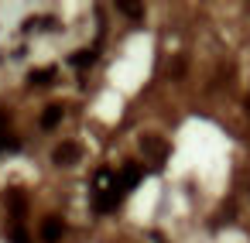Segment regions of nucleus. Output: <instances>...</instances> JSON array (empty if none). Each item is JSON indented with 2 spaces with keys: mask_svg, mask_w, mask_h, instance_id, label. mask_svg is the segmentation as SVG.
I'll return each mask as SVG.
<instances>
[{
  "mask_svg": "<svg viewBox=\"0 0 250 243\" xmlns=\"http://www.w3.org/2000/svg\"><path fill=\"white\" fill-rule=\"evenodd\" d=\"M7 236H11V243H31V236H28V229H24V226H11V229H7Z\"/></svg>",
  "mask_w": 250,
  "mask_h": 243,
  "instance_id": "obj_11",
  "label": "nucleus"
},
{
  "mask_svg": "<svg viewBox=\"0 0 250 243\" xmlns=\"http://www.w3.org/2000/svg\"><path fill=\"white\" fill-rule=\"evenodd\" d=\"M7 205H11V216H14V219H18V216H24V195L7 192Z\"/></svg>",
  "mask_w": 250,
  "mask_h": 243,
  "instance_id": "obj_10",
  "label": "nucleus"
},
{
  "mask_svg": "<svg viewBox=\"0 0 250 243\" xmlns=\"http://www.w3.org/2000/svg\"><path fill=\"white\" fill-rule=\"evenodd\" d=\"M247 110H250V100H247Z\"/></svg>",
  "mask_w": 250,
  "mask_h": 243,
  "instance_id": "obj_13",
  "label": "nucleus"
},
{
  "mask_svg": "<svg viewBox=\"0 0 250 243\" xmlns=\"http://www.w3.org/2000/svg\"><path fill=\"white\" fill-rule=\"evenodd\" d=\"M62 233H65V223L59 216H48L42 223V243H62Z\"/></svg>",
  "mask_w": 250,
  "mask_h": 243,
  "instance_id": "obj_4",
  "label": "nucleus"
},
{
  "mask_svg": "<svg viewBox=\"0 0 250 243\" xmlns=\"http://www.w3.org/2000/svg\"><path fill=\"white\" fill-rule=\"evenodd\" d=\"M52 158H55V164H59V168H69V164H76V161L83 158V147H79L76 141H65V144H59V147H55V154H52Z\"/></svg>",
  "mask_w": 250,
  "mask_h": 243,
  "instance_id": "obj_2",
  "label": "nucleus"
},
{
  "mask_svg": "<svg viewBox=\"0 0 250 243\" xmlns=\"http://www.w3.org/2000/svg\"><path fill=\"white\" fill-rule=\"evenodd\" d=\"M14 151H21V137L4 130V134H0V154H14Z\"/></svg>",
  "mask_w": 250,
  "mask_h": 243,
  "instance_id": "obj_7",
  "label": "nucleus"
},
{
  "mask_svg": "<svg viewBox=\"0 0 250 243\" xmlns=\"http://www.w3.org/2000/svg\"><path fill=\"white\" fill-rule=\"evenodd\" d=\"M141 147H144V151H147V154H151V158H154L158 164H161V161L168 158V144H165V141H154V137H144V141H141Z\"/></svg>",
  "mask_w": 250,
  "mask_h": 243,
  "instance_id": "obj_5",
  "label": "nucleus"
},
{
  "mask_svg": "<svg viewBox=\"0 0 250 243\" xmlns=\"http://www.w3.org/2000/svg\"><path fill=\"white\" fill-rule=\"evenodd\" d=\"M59 123H62V106H59V103H52V106L42 113L38 127H42V130H52V127H59Z\"/></svg>",
  "mask_w": 250,
  "mask_h": 243,
  "instance_id": "obj_6",
  "label": "nucleus"
},
{
  "mask_svg": "<svg viewBox=\"0 0 250 243\" xmlns=\"http://www.w3.org/2000/svg\"><path fill=\"white\" fill-rule=\"evenodd\" d=\"M117 7H120L124 14H130V18H141V14H144V7H141V4H117Z\"/></svg>",
  "mask_w": 250,
  "mask_h": 243,
  "instance_id": "obj_12",
  "label": "nucleus"
},
{
  "mask_svg": "<svg viewBox=\"0 0 250 243\" xmlns=\"http://www.w3.org/2000/svg\"><path fill=\"white\" fill-rule=\"evenodd\" d=\"M69 62H72L76 69H89V65L96 62V52H76V55H72Z\"/></svg>",
  "mask_w": 250,
  "mask_h": 243,
  "instance_id": "obj_9",
  "label": "nucleus"
},
{
  "mask_svg": "<svg viewBox=\"0 0 250 243\" xmlns=\"http://www.w3.org/2000/svg\"><path fill=\"white\" fill-rule=\"evenodd\" d=\"M48 82H55V69H52V65L31 72V86H48Z\"/></svg>",
  "mask_w": 250,
  "mask_h": 243,
  "instance_id": "obj_8",
  "label": "nucleus"
},
{
  "mask_svg": "<svg viewBox=\"0 0 250 243\" xmlns=\"http://www.w3.org/2000/svg\"><path fill=\"white\" fill-rule=\"evenodd\" d=\"M120 199H124V192H120V185H117V175H113L110 168H100V171L93 175V205H96V212L117 209Z\"/></svg>",
  "mask_w": 250,
  "mask_h": 243,
  "instance_id": "obj_1",
  "label": "nucleus"
},
{
  "mask_svg": "<svg viewBox=\"0 0 250 243\" xmlns=\"http://www.w3.org/2000/svg\"><path fill=\"white\" fill-rule=\"evenodd\" d=\"M141 178H144V171H141V164H127V168L120 171V178H117V185H120V192L127 195V192H134V188L141 185Z\"/></svg>",
  "mask_w": 250,
  "mask_h": 243,
  "instance_id": "obj_3",
  "label": "nucleus"
}]
</instances>
